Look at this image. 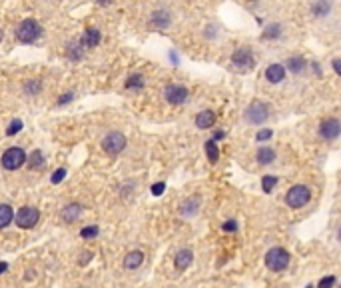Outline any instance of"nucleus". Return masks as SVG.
<instances>
[{
	"label": "nucleus",
	"instance_id": "f257e3e1",
	"mask_svg": "<svg viewBox=\"0 0 341 288\" xmlns=\"http://www.w3.org/2000/svg\"><path fill=\"white\" fill-rule=\"evenodd\" d=\"M289 260H291V254L282 248V246H273L265 252V266L271 270V272H282L289 266Z\"/></svg>",
	"mask_w": 341,
	"mask_h": 288
},
{
	"label": "nucleus",
	"instance_id": "f03ea898",
	"mask_svg": "<svg viewBox=\"0 0 341 288\" xmlns=\"http://www.w3.org/2000/svg\"><path fill=\"white\" fill-rule=\"evenodd\" d=\"M256 66V56L254 50L250 46H239L236 48V52L232 54V68L236 72H250Z\"/></svg>",
	"mask_w": 341,
	"mask_h": 288
},
{
	"label": "nucleus",
	"instance_id": "7ed1b4c3",
	"mask_svg": "<svg viewBox=\"0 0 341 288\" xmlns=\"http://www.w3.org/2000/svg\"><path fill=\"white\" fill-rule=\"evenodd\" d=\"M267 118H269V106L262 100H254L243 112V120L254 126H262L263 122H267Z\"/></svg>",
	"mask_w": 341,
	"mask_h": 288
},
{
	"label": "nucleus",
	"instance_id": "20e7f679",
	"mask_svg": "<svg viewBox=\"0 0 341 288\" xmlns=\"http://www.w3.org/2000/svg\"><path fill=\"white\" fill-rule=\"evenodd\" d=\"M40 36H42V26H40L36 20H32V18L22 20V22L18 24V28H16V38H18L20 42H24V44H32V42H36Z\"/></svg>",
	"mask_w": 341,
	"mask_h": 288
},
{
	"label": "nucleus",
	"instance_id": "39448f33",
	"mask_svg": "<svg viewBox=\"0 0 341 288\" xmlns=\"http://www.w3.org/2000/svg\"><path fill=\"white\" fill-rule=\"evenodd\" d=\"M312 200V188L305 184H295L286 194V204L289 208H303Z\"/></svg>",
	"mask_w": 341,
	"mask_h": 288
},
{
	"label": "nucleus",
	"instance_id": "423d86ee",
	"mask_svg": "<svg viewBox=\"0 0 341 288\" xmlns=\"http://www.w3.org/2000/svg\"><path fill=\"white\" fill-rule=\"evenodd\" d=\"M317 132H319V136H321L323 140H327V142L337 140V138L341 136V120L335 118V116H329V118L321 120Z\"/></svg>",
	"mask_w": 341,
	"mask_h": 288
},
{
	"label": "nucleus",
	"instance_id": "0eeeda50",
	"mask_svg": "<svg viewBox=\"0 0 341 288\" xmlns=\"http://www.w3.org/2000/svg\"><path fill=\"white\" fill-rule=\"evenodd\" d=\"M102 148H104V152H108L110 156L120 154L124 148H126V136H124L122 132H110V134L102 140Z\"/></svg>",
	"mask_w": 341,
	"mask_h": 288
},
{
	"label": "nucleus",
	"instance_id": "6e6552de",
	"mask_svg": "<svg viewBox=\"0 0 341 288\" xmlns=\"http://www.w3.org/2000/svg\"><path fill=\"white\" fill-rule=\"evenodd\" d=\"M26 162V152L20 146H12L2 154V166L6 170H18Z\"/></svg>",
	"mask_w": 341,
	"mask_h": 288
},
{
	"label": "nucleus",
	"instance_id": "1a4fd4ad",
	"mask_svg": "<svg viewBox=\"0 0 341 288\" xmlns=\"http://www.w3.org/2000/svg\"><path fill=\"white\" fill-rule=\"evenodd\" d=\"M38 218H40L38 208H34V206H22L16 212V226L28 230V228H32L38 222Z\"/></svg>",
	"mask_w": 341,
	"mask_h": 288
},
{
	"label": "nucleus",
	"instance_id": "9d476101",
	"mask_svg": "<svg viewBox=\"0 0 341 288\" xmlns=\"http://www.w3.org/2000/svg\"><path fill=\"white\" fill-rule=\"evenodd\" d=\"M164 96H166V100L170 104L180 106V104H184L185 100L190 98V90L185 88V86H182V84H170V86H166Z\"/></svg>",
	"mask_w": 341,
	"mask_h": 288
},
{
	"label": "nucleus",
	"instance_id": "9b49d317",
	"mask_svg": "<svg viewBox=\"0 0 341 288\" xmlns=\"http://www.w3.org/2000/svg\"><path fill=\"white\" fill-rule=\"evenodd\" d=\"M286 64H280V62H273L265 68V80L269 84H280L286 80Z\"/></svg>",
	"mask_w": 341,
	"mask_h": 288
},
{
	"label": "nucleus",
	"instance_id": "f8f14e48",
	"mask_svg": "<svg viewBox=\"0 0 341 288\" xmlns=\"http://www.w3.org/2000/svg\"><path fill=\"white\" fill-rule=\"evenodd\" d=\"M333 10V0H315L312 4V16L321 20V18H327Z\"/></svg>",
	"mask_w": 341,
	"mask_h": 288
},
{
	"label": "nucleus",
	"instance_id": "ddd939ff",
	"mask_svg": "<svg viewBox=\"0 0 341 288\" xmlns=\"http://www.w3.org/2000/svg\"><path fill=\"white\" fill-rule=\"evenodd\" d=\"M305 68H307V62H305L303 56H299V54L297 56H289V58L286 60V70H289L293 76L303 74Z\"/></svg>",
	"mask_w": 341,
	"mask_h": 288
},
{
	"label": "nucleus",
	"instance_id": "4468645a",
	"mask_svg": "<svg viewBox=\"0 0 341 288\" xmlns=\"http://www.w3.org/2000/svg\"><path fill=\"white\" fill-rule=\"evenodd\" d=\"M275 158H277V152H275L271 146H265V144H263V146H260L258 152H256V160H258L260 164H263V166L273 164Z\"/></svg>",
	"mask_w": 341,
	"mask_h": 288
},
{
	"label": "nucleus",
	"instance_id": "2eb2a0df",
	"mask_svg": "<svg viewBox=\"0 0 341 288\" xmlns=\"http://www.w3.org/2000/svg\"><path fill=\"white\" fill-rule=\"evenodd\" d=\"M192 260H194V252L190 248H182L176 254V258H174V264H176L178 270H185V268L192 264Z\"/></svg>",
	"mask_w": 341,
	"mask_h": 288
},
{
	"label": "nucleus",
	"instance_id": "dca6fc26",
	"mask_svg": "<svg viewBox=\"0 0 341 288\" xmlns=\"http://www.w3.org/2000/svg\"><path fill=\"white\" fill-rule=\"evenodd\" d=\"M215 124V112L213 110H202L198 116H196V126L200 130H206V128H211Z\"/></svg>",
	"mask_w": 341,
	"mask_h": 288
},
{
	"label": "nucleus",
	"instance_id": "f3484780",
	"mask_svg": "<svg viewBox=\"0 0 341 288\" xmlns=\"http://www.w3.org/2000/svg\"><path fill=\"white\" fill-rule=\"evenodd\" d=\"M100 40H102L100 30H96V28H88L80 42H82V46H86V48H94V46L100 44Z\"/></svg>",
	"mask_w": 341,
	"mask_h": 288
},
{
	"label": "nucleus",
	"instance_id": "a211bd4d",
	"mask_svg": "<svg viewBox=\"0 0 341 288\" xmlns=\"http://www.w3.org/2000/svg\"><path fill=\"white\" fill-rule=\"evenodd\" d=\"M80 214H82V206L80 204H68L64 210H62V220L72 224V222H76L80 218Z\"/></svg>",
	"mask_w": 341,
	"mask_h": 288
},
{
	"label": "nucleus",
	"instance_id": "6ab92c4d",
	"mask_svg": "<svg viewBox=\"0 0 341 288\" xmlns=\"http://www.w3.org/2000/svg\"><path fill=\"white\" fill-rule=\"evenodd\" d=\"M142 262H144V252H140V250H134L124 258V266H126L128 270H136Z\"/></svg>",
	"mask_w": 341,
	"mask_h": 288
},
{
	"label": "nucleus",
	"instance_id": "aec40b11",
	"mask_svg": "<svg viewBox=\"0 0 341 288\" xmlns=\"http://www.w3.org/2000/svg\"><path fill=\"white\" fill-rule=\"evenodd\" d=\"M170 22H172V18H170V14L166 10H160V12H154L152 14V26L154 28H160V30H164V28L170 26Z\"/></svg>",
	"mask_w": 341,
	"mask_h": 288
},
{
	"label": "nucleus",
	"instance_id": "412c9836",
	"mask_svg": "<svg viewBox=\"0 0 341 288\" xmlns=\"http://www.w3.org/2000/svg\"><path fill=\"white\" fill-rule=\"evenodd\" d=\"M280 36H282V24H277V22L267 24L262 32V40H277Z\"/></svg>",
	"mask_w": 341,
	"mask_h": 288
},
{
	"label": "nucleus",
	"instance_id": "4be33fe9",
	"mask_svg": "<svg viewBox=\"0 0 341 288\" xmlns=\"http://www.w3.org/2000/svg\"><path fill=\"white\" fill-rule=\"evenodd\" d=\"M198 208H200V200H198V198H188V200H185V202L182 204L180 212H182L184 216H192V214L198 212Z\"/></svg>",
	"mask_w": 341,
	"mask_h": 288
},
{
	"label": "nucleus",
	"instance_id": "5701e85b",
	"mask_svg": "<svg viewBox=\"0 0 341 288\" xmlns=\"http://www.w3.org/2000/svg\"><path fill=\"white\" fill-rule=\"evenodd\" d=\"M14 220V212L8 204H0V228H6Z\"/></svg>",
	"mask_w": 341,
	"mask_h": 288
},
{
	"label": "nucleus",
	"instance_id": "b1692460",
	"mask_svg": "<svg viewBox=\"0 0 341 288\" xmlns=\"http://www.w3.org/2000/svg\"><path fill=\"white\" fill-rule=\"evenodd\" d=\"M206 156H208V160H210V162H213V164L218 162V158H220L218 144H215V140H213V138L206 142Z\"/></svg>",
	"mask_w": 341,
	"mask_h": 288
},
{
	"label": "nucleus",
	"instance_id": "393cba45",
	"mask_svg": "<svg viewBox=\"0 0 341 288\" xmlns=\"http://www.w3.org/2000/svg\"><path fill=\"white\" fill-rule=\"evenodd\" d=\"M144 86H146V78L142 74H132L126 80V88H130V90H142Z\"/></svg>",
	"mask_w": 341,
	"mask_h": 288
},
{
	"label": "nucleus",
	"instance_id": "a878e982",
	"mask_svg": "<svg viewBox=\"0 0 341 288\" xmlns=\"http://www.w3.org/2000/svg\"><path fill=\"white\" fill-rule=\"evenodd\" d=\"M277 182H280V178L277 176H273V174H267V176H263L262 178V188H263V192H273V188L277 186Z\"/></svg>",
	"mask_w": 341,
	"mask_h": 288
},
{
	"label": "nucleus",
	"instance_id": "bb28decb",
	"mask_svg": "<svg viewBox=\"0 0 341 288\" xmlns=\"http://www.w3.org/2000/svg\"><path fill=\"white\" fill-rule=\"evenodd\" d=\"M30 168H42V164H44V154H42V150H34L32 154H30Z\"/></svg>",
	"mask_w": 341,
	"mask_h": 288
},
{
	"label": "nucleus",
	"instance_id": "cd10ccee",
	"mask_svg": "<svg viewBox=\"0 0 341 288\" xmlns=\"http://www.w3.org/2000/svg\"><path fill=\"white\" fill-rule=\"evenodd\" d=\"M80 236L84 240H90V238H96L98 236V226H86L80 230Z\"/></svg>",
	"mask_w": 341,
	"mask_h": 288
},
{
	"label": "nucleus",
	"instance_id": "c85d7f7f",
	"mask_svg": "<svg viewBox=\"0 0 341 288\" xmlns=\"http://www.w3.org/2000/svg\"><path fill=\"white\" fill-rule=\"evenodd\" d=\"M68 56L72 60H78L80 56H82V42H78V44H72L70 48H68Z\"/></svg>",
	"mask_w": 341,
	"mask_h": 288
},
{
	"label": "nucleus",
	"instance_id": "c756f323",
	"mask_svg": "<svg viewBox=\"0 0 341 288\" xmlns=\"http://www.w3.org/2000/svg\"><path fill=\"white\" fill-rule=\"evenodd\" d=\"M20 130H22V120H12L10 126L6 128V134H8V136H14V134L20 132Z\"/></svg>",
	"mask_w": 341,
	"mask_h": 288
},
{
	"label": "nucleus",
	"instance_id": "7c9ffc66",
	"mask_svg": "<svg viewBox=\"0 0 341 288\" xmlns=\"http://www.w3.org/2000/svg\"><path fill=\"white\" fill-rule=\"evenodd\" d=\"M64 176H66V170H64V168H58V170L54 172V174H52L50 180H52V184H60L62 180H64Z\"/></svg>",
	"mask_w": 341,
	"mask_h": 288
},
{
	"label": "nucleus",
	"instance_id": "2f4dec72",
	"mask_svg": "<svg viewBox=\"0 0 341 288\" xmlns=\"http://www.w3.org/2000/svg\"><path fill=\"white\" fill-rule=\"evenodd\" d=\"M164 190H166V184H164V182H156V184L152 186V194H154V196H160Z\"/></svg>",
	"mask_w": 341,
	"mask_h": 288
},
{
	"label": "nucleus",
	"instance_id": "473e14b6",
	"mask_svg": "<svg viewBox=\"0 0 341 288\" xmlns=\"http://www.w3.org/2000/svg\"><path fill=\"white\" fill-rule=\"evenodd\" d=\"M222 228L228 230V232H236V230H237V222H236V220H226Z\"/></svg>",
	"mask_w": 341,
	"mask_h": 288
},
{
	"label": "nucleus",
	"instance_id": "72a5a7b5",
	"mask_svg": "<svg viewBox=\"0 0 341 288\" xmlns=\"http://www.w3.org/2000/svg\"><path fill=\"white\" fill-rule=\"evenodd\" d=\"M38 90H40V82H34V84L28 82V84H26V92H32V94H34V92H38Z\"/></svg>",
	"mask_w": 341,
	"mask_h": 288
},
{
	"label": "nucleus",
	"instance_id": "f704fd0d",
	"mask_svg": "<svg viewBox=\"0 0 341 288\" xmlns=\"http://www.w3.org/2000/svg\"><path fill=\"white\" fill-rule=\"evenodd\" d=\"M269 136H271V130H269V128H265V130H260V132H258V140H260V142H262V140H267Z\"/></svg>",
	"mask_w": 341,
	"mask_h": 288
},
{
	"label": "nucleus",
	"instance_id": "c9c22d12",
	"mask_svg": "<svg viewBox=\"0 0 341 288\" xmlns=\"http://www.w3.org/2000/svg\"><path fill=\"white\" fill-rule=\"evenodd\" d=\"M74 98V94L72 92H68V94H62V98L58 100V104H66V102H70Z\"/></svg>",
	"mask_w": 341,
	"mask_h": 288
},
{
	"label": "nucleus",
	"instance_id": "e433bc0d",
	"mask_svg": "<svg viewBox=\"0 0 341 288\" xmlns=\"http://www.w3.org/2000/svg\"><path fill=\"white\" fill-rule=\"evenodd\" d=\"M333 70H335L337 76H341V58H335L333 60Z\"/></svg>",
	"mask_w": 341,
	"mask_h": 288
},
{
	"label": "nucleus",
	"instance_id": "4c0bfd02",
	"mask_svg": "<svg viewBox=\"0 0 341 288\" xmlns=\"http://www.w3.org/2000/svg\"><path fill=\"white\" fill-rule=\"evenodd\" d=\"M90 258H92V252H84V254H82V260H80V264L90 262Z\"/></svg>",
	"mask_w": 341,
	"mask_h": 288
},
{
	"label": "nucleus",
	"instance_id": "58836bf2",
	"mask_svg": "<svg viewBox=\"0 0 341 288\" xmlns=\"http://www.w3.org/2000/svg\"><path fill=\"white\" fill-rule=\"evenodd\" d=\"M333 282H335V278H323L319 282V286H327V284H333Z\"/></svg>",
	"mask_w": 341,
	"mask_h": 288
},
{
	"label": "nucleus",
	"instance_id": "ea45409f",
	"mask_svg": "<svg viewBox=\"0 0 341 288\" xmlns=\"http://www.w3.org/2000/svg\"><path fill=\"white\" fill-rule=\"evenodd\" d=\"M8 270V264L6 262H0V274H4Z\"/></svg>",
	"mask_w": 341,
	"mask_h": 288
},
{
	"label": "nucleus",
	"instance_id": "a19ab883",
	"mask_svg": "<svg viewBox=\"0 0 341 288\" xmlns=\"http://www.w3.org/2000/svg\"><path fill=\"white\" fill-rule=\"evenodd\" d=\"M96 2H98L100 6H108V4H112V0H96Z\"/></svg>",
	"mask_w": 341,
	"mask_h": 288
},
{
	"label": "nucleus",
	"instance_id": "79ce46f5",
	"mask_svg": "<svg viewBox=\"0 0 341 288\" xmlns=\"http://www.w3.org/2000/svg\"><path fill=\"white\" fill-rule=\"evenodd\" d=\"M337 240H339V244H341V226L337 228Z\"/></svg>",
	"mask_w": 341,
	"mask_h": 288
},
{
	"label": "nucleus",
	"instance_id": "37998d69",
	"mask_svg": "<svg viewBox=\"0 0 341 288\" xmlns=\"http://www.w3.org/2000/svg\"><path fill=\"white\" fill-rule=\"evenodd\" d=\"M2 38H4V34H2V30H0V42H2Z\"/></svg>",
	"mask_w": 341,
	"mask_h": 288
}]
</instances>
